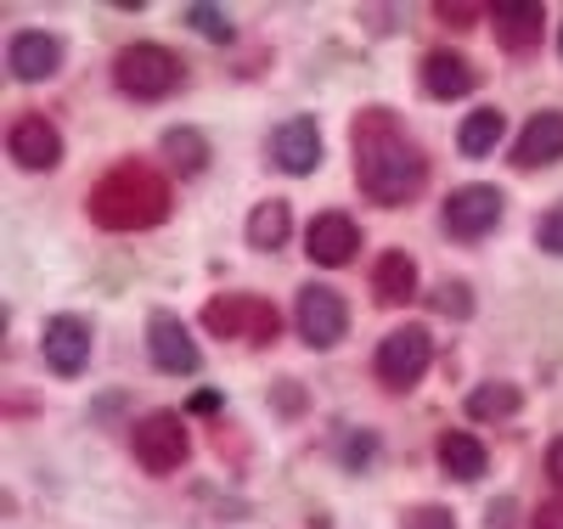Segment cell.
Returning <instances> with one entry per match:
<instances>
[{
	"mask_svg": "<svg viewBox=\"0 0 563 529\" xmlns=\"http://www.w3.org/2000/svg\"><path fill=\"white\" fill-rule=\"evenodd\" d=\"M288 231H294V214H288V203H254V214H249V249H260V254H271V249H282L288 243Z\"/></svg>",
	"mask_w": 563,
	"mask_h": 529,
	"instance_id": "ffe728a7",
	"label": "cell"
},
{
	"mask_svg": "<svg viewBox=\"0 0 563 529\" xmlns=\"http://www.w3.org/2000/svg\"><path fill=\"white\" fill-rule=\"evenodd\" d=\"M501 220V191L496 186H456L445 198V225L456 236H485Z\"/></svg>",
	"mask_w": 563,
	"mask_h": 529,
	"instance_id": "9c48e42d",
	"label": "cell"
},
{
	"mask_svg": "<svg viewBox=\"0 0 563 529\" xmlns=\"http://www.w3.org/2000/svg\"><path fill=\"white\" fill-rule=\"evenodd\" d=\"M113 79H119L124 96H135V102H158V96H169L180 85V57L169 52V45L135 40L113 57Z\"/></svg>",
	"mask_w": 563,
	"mask_h": 529,
	"instance_id": "3957f363",
	"label": "cell"
},
{
	"mask_svg": "<svg viewBox=\"0 0 563 529\" xmlns=\"http://www.w3.org/2000/svg\"><path fill=\"white\" fill-rule=\"evenodd\" d=\"M355 249H361V231H355L350 214H333V209H327V214H316L310 231H305V254H310L316 265H350Z\"/></svg>",
	"mask_w": 563,
	"mask_h": 529,
	"instance_id": "7c38bea8",
	"label": "cell"
},
{
	"mask_svg": "<svg viewBox=\"0 0 563 529\" xmlns=\"http://www.w3.org/2000/svg\"><path fill=\"white\" fill-rule=\"evenodd\" d=\"M164 153H169V164H175L180 175H198V169L209 164V141H203L198 130H169V135H164Z\"/></svg>",
	"mask_w": 563,
	"mask_h": 529,
	"instance_id": "603a6c76",
	"label": "cell"
},
{
	"mask_svg": "<svg viewBox=\"0 0 563 529\" xmlns=\"http://www.w3.org/2000/svg\"><path fill=\"white\" fill-rule=\"evenodd\" d=\"M63 63V40L57 34H40V29H23L12 45H7V68L18 74V79H45V74H52Z\"/></svg>",
	"mask_w": 563,
	"mask_h": 529,
	"instance_id": "5bb4252c",
	"label": "cell"
},
{
	"mask_svg": "<svg viewBox=\"0 0 563 529\" xmlns=\"http://www.w3.org/2000/svg\"><path fill=\"white\" fill-rule=\"evenodd\" d=\"M440 18H451L456 29H467V18H474V7H451V0H440Z\"/></svg>",
	"mask_w": 563,
	"mask_h": 529,
	"instance_id": "4dcf8cb0",
	"label": "cell"
},
{
	"mask_svg": "<svg viewBox=\"0 0 563 529\" xmlns=\"http://www.w3.org/2000/svg\"><path fill=\"white\" fill-rule=\"evenodd\" d=\"M496 34L507 52H530V45H541L547 34V12L536 7V0H525V7H496Z\"/></svg>",
	"mask_w": 563,
	"mask_h": 529,
	"instance_id": "ac0fdd59",
	"label": "cell"
},
{
	"mask_svg": "<svg viewBox=\"0 0 563 529\" xmlns=\"http://www.w3.org/2000/svg\"><path fill=\"white\" fill-rule=\"evenodd\" d=\"M7 153L23 164V169H52L63 158V135L52 119H40V113H23L12 130H7Z\"/></svg>",
	"mask_w": 563,
	"mask_h": 529,
	"instance_id": "30bf717a",
	"label": "cell"
},
{
	"mask_svg": "<svg viewBox=\"0 0 563 529\" xmlns=\"http://www.w3.org/2000/svg\"><path fill=\"white\" fill-rule=\"evenodd\" d=\"M422 85H429V96H440V102H456V96H467L479 85V74L456 52H429L422 57Z\"/></svg>",
	"mask_w": 563,
	"mask_h": 529,
	"instance_id": "2e32d148",
	"label": "cell"
},
{
	"mask_svg": "<svg viewBox=\"0 0 563 529\" xmlns=\"http://www.w3.org/2000/svg\"><path fill=\"white\" fill-rule=\"evenodd\" d=\"M525 406V395L512 389V383H479L474 395H467V417L474 422H490V417H512Z\"/></svg>",
	"mask_w": 563,
	"mask_h": 529,
	"instance_id": "7402d4cb",
	"label": "cell"
},
{
	"mask_svg": "<svg viewBox=\"0 0 563 529\" xmlns=\"http://www.w3.org/2000/svg\"><path fill=\"white\" fill-rule=\"evenodd\" d=\"M366 456H378V440H372V434H350V445H344V462H350V467H361Z\"/></svg>",
	"mask_w": 563,
	"mask_h": 529,
	"instance_id": "83f0119b",
	"label": "cell"
},
{
	"mask_svg": "<svg viewBox=\"0 0 563 529\" xmlns=\"http://www.w3.org/2000/svg\"><path fill=\"white\" fill-rule=\"evenodd\" d=\"M558 52H563V29H558Z\"/></svg>",
	"mask_w": 563,
	"mask_h": 529,
	"instance_id": "d6a6232c",
	"label": "cell"
},
{
	"mask_svg": "<svg viewBox=\"0 0 563 529\" xmlns=\"http://www.w3.org/2000/svg\"><path fill=\"white\" fill-rule=\"evenodd\" d=\"M552 158H563V113H536L525 124V135L512 141V164H519V169H541Z\"/></svg>",
	"mask_w": 563,
	"mask_h": 529,
	"instance_id": "9a60e30c",
	"label": "cell"
},
{
	"mask_svg": "<svg viewBox=\"0 0 563 529\" xmlns=\"http://www.w3.org/2000/svg\"><path fill=\"white\" fill-rule=\"evenodd\" d=\"M355 147H361V186L384 209L411 203L422 191V180H429V164H422V153L400 135V124L389 113H366L355 124Z\"/></svg>",
	"mask_w": 563,
	"mask_h": 529,
	"instance_id": "6da1fadb",
	"label": "cell"
},
{
	"mask_svg": "<svg viewBox=\"0 0 563 529\" xmlns=\"http://www.w3.org/2000/svg\"><path fill=\"white\" fill-rule=\"evenodd\" d=\"M203 327L214 332V339H249V344H271L282 332V316L271 299L260 294H214L203 305Z\"/></svg>",
	"mask_w": 563,
	"mask_h": 529,
	"instance_id": "277c9868",
	"label": "cell"
},
{
	"mask_svg": "<svg viewBox=\"0 0 563 529\" xmlns=\"http://www.w3.org/2000/svg\"><path fill=\"white\" fill-rule=\"evenodd\" d=\"M186 29H198L203 40L225 45V40H238V29H231V18L220 7H186Z\"/></svg>",
	"mask_w": 563,
	"mask_h": 529,
	"instance_id": "cb8c5ba5",
	"label": "cell"
},
{
	"mask_svg": "<svg viewBox=\"0 0 563 529\" xmlns=\"http://www.w3.org/2000/svg\"><path fill=\"white\" fill-rule=\"evenodd\" d=\"M434 305H440L445 316H467V310H474V299H467V287H456V282H445V287H440Z\"/></svg>",
	"mask_w": 563,
	"mask_h": 529,
	"instance_id": "484cf974",
	"label": "cell"
},
{
	"mask_svg": "<svg viewBox=\"0 0 563 529\" xmlns=\"http://www.w3.org/2000/svg\"><path fill=\"white\" fill-rule=\"evenodd\" d=\"M406 529H456V518H451L445 507H417V513L406 518Z\"/></svg>",
	"mask_w": 563,
	"mask_h": 529,
	"instance_id": "4316f807",
	"label": "cell"
},
{
	"mask_svg": "<svg viewBox=\"0 0 563 529\" xmlns=\"http://www.w3.org/2000/svg\"><path fill=\"white\" fill-rule=\"evenodd\" d=\"M214 406H220V395H209V389H203V395H192V411H214Z\"/></svg>",
	"mask_w": 563,
	"mask_h": 529,
	"instance_id": "1f68e13d",
	"label": "cell"
},
{
	"mask_svg": "<svg viewBox=\"0 0 563 529\" xmlns=\"http://www.w3.org/2000/svg\"><path fill=\"white\" fill-rule=\"evenodd\" d=\"M186 451H192V440H186L175 411H153V417L135 422V462L147 473H175L186 462Z\"/></svg>",
	"mask_w": 563,
	"mask_h": 529,
	"instance_id": "5b68a950",
	"label": "cell"
},
{
	"mask_svg": "<svg viewBox=\"0 0 563 529\" xmlns=\"http://www.w3.org/2000/svg\"><path fill=\"white\" fill-rule=\"evenodd\" d=\"M429 361H434V344H429L422 327H395L378 344V377L389 383V389H411V383L429 372Z\"/></svg>",
	"mask_w": 563,
	"mask_h": 529,
	"instance_id": "8992f818",
	"label": "cell"
},
{
	"mask_svg": "<svg viewBox=\"0 0 563 529\" xmlns=\"http://www.w3.org/2000/svg\"><path fill=\"white\" fill-rule=\"evenodd\" d=\"M501 130H507V119L496 113V108H479V113H467L462 119V130H456V147H462V158H485L496 141H501Z\"/></svg>",
	"mask_w": 563,
	"mask_h": 529,
	"instance_id": "44dd1931",
	"label": "cell"
},
{
	"mask_svg": "<svg viewBox=\"0 0 563 529\" xmlns=\"http://www.w3.org/2000/svg\"><path fill=\"white\" fill-rule=\"evenodd\" d=\"M536 236H541V249H547V254H563V209H552V214H541V225H536Z\"/></svg>",
	"mask_w": 563,
	"mask_h": 529,
	"instance_id": "d4e9b609",
	"label": "cell"
},
{
	"mask_svg": "<svg viewBox=\"0 0 563 529\" xmlns=\"http://www.w3.org/2000/svg\"><path fill=\"white\" fill-rule=\"evenodd\" d=\"M271 164L288 169V175H310V169L321 164V130H316L310 113L288 119V124L271 135Z\"/></svg>",
	"mask_w": 563,
	"mask_h": 529,
	"instance_id": "8fae6325",
	"label": "cell"
},
{
	"mask_svg": "<svg viewBox=\"0 0 563 529\" xmlns=\"http://www.w3.org/2000/svg\"><path fill=\"white\" fill-rule=\"evenodd\" d=\"M299 332H305L310 350H333L350 332V310H344V299L333 294V287H321V282L299 287Z\"/></svg>",
	"mask_w": 563,
	"mask_h": 529,
	"instance_id": "52a82bcc",
	"label": "cell"
},
{
	"mask_svg": "<svg viewBox=\"0 0 563 529\" xmlns=\"http://www.w3.org/2000/svg\"><path fill=\"white\" fill-rule=\"evenodd\" d=\"M547 478L563 491V440H552V445H547Z\"/></svg>",
	"mask_w": 563,
	"mask_h": 529,
	"instance_id": "f546056e",
	"label": "cell"
},
{
	"mask_svg": "<svg viewBox=\"0 0 563 529\" xmlns=\"http://www.w3.org/2000/svg\"><path fill=\"white\" fill-rule=\"evenodd\" d=\"M45 361H52L63 377H79L85 361H90V327L79 316H57L45 327Z\"/></svg>",
	"mask_w": 563,
	"mask_h": 529,
	"instance_id": "4fadbf2b",
	"label": "cell"
},
{
	"mask_svg": "<svg viewBox=\"0 0 563 529\" xmlns=\"http://www.w3.org/2000/svg\"><path fill=\"white\" fill-rule=\"evenodd\" d=\"M440 467H445L451 478H462V485H474V478H485L490 456H485V445H479L474 434H462V428H451V434L440 440Z\"/></svg>",
	"mask_w": 563,
	"mask_h": 529,
	"instance_id": "d6986e66",
	"label": "cell"
},
{
	"mask_svg": "<svg viewBox=\"0 0 563 529\" xmlns=\"http://www.w3.org/2000/svg\"><path fill=\"white\" fill-rule=\"evenodd\" d=\"M147 350H153V361H158L164 372H175V377H192V372L203 366L192 332H186L180 316H169V310H158V316L147 321Z\"/></svg>",
	"mask_w": 563,
	"mask_h": 529,
	"instance_id": "ba28073f",
	"label": "cell"
},
{
	"mask_svg": "<svg viewBox=\"0 0 563 529\" xmlns=\"http://www.w3.org/2000/svg\"><path fill=\"white\" fill-rule=\"evenodd\" d=\"M372 294H378L384 305H411L417 299V260L389 249L378 265H372Z\"/></svg>",
	"mask_w": 563,
	"mask_h": 529,
	"instance_id": "e0dca14e",
	"label": "cell"
},
{
	"mask_svg": "<svg viewBox=\"0 0 563 529\" xmlns=\"http://www.w3.org/2000/svg\"><path fill=\"white\" fill-rule=\"evenodd\" d=\"M536 529H563V496H552V502L536 507Z\"/></svg>",
	"mask_w": 563,
	"mask_h": 529,
	"instance_id": "f1b7e54d",
	"label": "cell"
},
{
	"mask_svg": "<svg viewBox=\"0 0 563 529\" xmlns=\"http://www.w3.org/2000/svg\"><path fill=\"white\" fill-rule=\"evenodd\" d=\"M169 214V180L147 164H119L90 186V220L108 231H147Z\"/></svg>",
	"mask_w": 563,
	"mask_h": 529,
	"instance_id": "7a4b0ae2",
	"label": "cell"
}]
</instances>
